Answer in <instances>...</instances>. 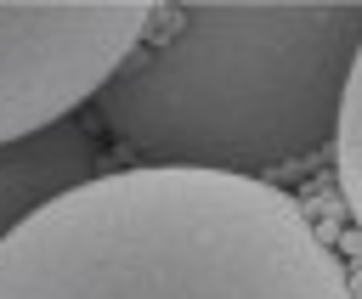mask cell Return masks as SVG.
I'll use <instances>...</instances> for the list:
<instances>
[{
  "instance_id": "obj_1",
  "label": "cell",
  "mask_w": 362,
  "mask_h": 299,
  "mask_svg": "<svg viewBox=\"0 0 362 299\" xmlns=\"http://www.w3.org/2000/svg\"><path fill=\"white\" fill-rule=\"evenodd\" d=\"M0 299H362L311 209L221 169H102L0 237Z\"/></svg>"
},
{
  "instance_id": "obj_2",
  "label": "cell",
  "mask_w": 362,
  "mask_h": 299,
  "mask_svg": "<svg viewBox=\"0 0 362 299\" xmlns=\"http://www.w3.org/2000/svg\"><path fill=\"white\" fill-rule=\"evenodd\" d=\"M362 51V0H192L96 90V118L141 164L272 181L334 152Z\"/></svg>"
},
{
  "instance_id": "obj_3",
  "label": "cell",
  "mask_w": 362,
  "mask_h": 299,
  "mask_svg": "<svg viewBox=\"0 0 362 299\" xmlns=\"http://www.w3.org/2000/svg\"><path fill=\"white\" fill-rule=\"evenodd\" d=\"M153 23V0H0V152L96 102Z\"/></svg>"
},
{
  "instance_id": "obj_4",
  "label": "cell",
  "mask_w": 362,
  "mask_h": 299,
  "mask_svg": "<svg viewBox=\"0 0 362 299\" xmlns=\"http://www.w3.org/2000/svg\"><path fill=\"white\" fill-rule=\"evenodd\" d=\"M102 169H113V164H102V147L90 141L85 124H57L23 147H6L0 152V237L23 214H34L45 197L90 181Z\"/></svg>"
},
{
  "instance_id": "obj_5",
  "label": "cell",
  "mask_w": 362,
  "mask_h": 299,
  "mask_svg": "<svg viewBox=\"0 0 362 299\" xmlns=\"http://www.w3.org/2000/svg\"><path fill=\"white\" fill-rule=\"evenodd\" d=\"M334 186H339V203H345L351 226L362 231V51H356V62H351L345 102H339V130H334Z\"/></svg>"
}]
</instances>
